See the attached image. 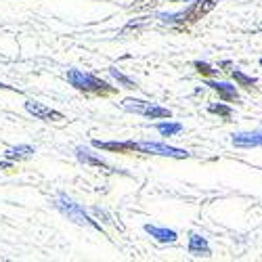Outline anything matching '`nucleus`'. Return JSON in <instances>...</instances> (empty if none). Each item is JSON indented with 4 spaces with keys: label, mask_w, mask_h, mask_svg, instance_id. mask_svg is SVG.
<instances>
[{
    "label": "nucleus",
    "mask_w": 262,
    "mask_h": 262,
    "mask_svg": "<svg viewBox=\"0 0 262 262\" xmlns=\"http://www.w3.org/2000/svg\"><path fill=\"white\" fill-rule=\"evenodd\" d=\"M216 5H218V0H195L189 9H185L181 13H170V15L168 13H160L158 19H162L164 24H181V26L195 24V21H200L204 15L214 11Z\"/></svg>",
    "instance_id": "nucleus-1"
},
{
    "label": "nucleus",
    "mask_w": 262,
    "mask_h": 262,
    "mask_svg": "<svg viewBox=\"0 0 262 262\" xmlns=\"http://www.w3.org/2000/svg\"><path fill=\"white\" fill-rule=\"evenodd\" d=\"M65 78H68V82L74 86V89H78L82 93H93V95H112V93H116V86L103 82L101 78H97L93 74L80 72V70H68Z\"/></svg>",
    "instance_id": "nucleus-2"
},
{
    "label": "nucleus",
    "mask_w": 262,
    "mask_h": 262,
    "mask_svg": "<svg viewBox=\"0 0 262 262\" xmlns=\"http://www.w3.org/2000/svg\"><path fill=\"white\" fill-rule=\"evenodd\" d=\"M55 206H57V210H59L63 216H68L70 221H74L76 225H86V227H93V229H97V231H103L101 225H99L97 221H93V218L84 212V208H82L80 204H76V202L70 200V198H65V195H59L57 202H55Z\"/></svg>",
    "instance_id": "nucleus-3"
},
{
    "label": "nucleus",
    "mask_w": 262,
    "mask_h": 262,
    "mask_svg": "<svg viewBox=\"0 0 262 262\" xmlns=\"http://www.w3.org/2000/svg\"><path fill=\"white\" fill-rule=\"evenodd\" d=\"M122 107L130 114H137V116H145L151 120H158V118H172V112L166 107H160L156 103H149L143 99H124Z\"/></svg>",
    "instance_id": "nucleus-4"
},
{
    "label": "nucleus",
    "mask_w": 262,
    "mask_h": 262,
    "mask_svg": "<svg viewBox=\"0 0 262 262\" xmlns=\"http://www.w3.org/2000/svg\"><path fill=\"white\" fill-rule=\"evenodd\" d=\"M133 151H141V154H151V156H164V158H174V160H187L191 158L189 151L170 147L164 143H135L133 141Z\"/></svg>",
    "instance_id": "nucleus-5"
},
{
    "label": "nucleus",
    "mask_w": 262,
    "mask_h": 262,
    "mask_svg": "<svg viewBox=\"0 0 262 262\" xmlns=\"http://www.w3.org/2000/svg\"><path fill=\"white\" fill-rule=\"evenodd\" d=\"M26 112L30 116H34L36 120H45V122H63L65 120V116L61 112H57V109H51L45 103L34 101V99L26 101Z\"/></svg>",
    "instance_id": "nucleus-6"
},
{
    "label": "nucleus",
    "mask_w": 262,
    "mask_h": 262,
    "mask_svg": "<svg viewBox=\"0 0 262 262\" xmlns=\"http://www.w3.org/2000/svg\"><path fill=\"white\" fill-rule=\"evenodd\" d=\"M76 158H78V162L80 164H86V166H95V168H101L103 172H107V174H112V172H116L112 166H109L107 162H103L101 158H97V156H93L89 149H84V147H78L76 149Z\"/></svg>",
    "instance_id": "nucleus-7"
},
{
    "label": "nucleus",
    "mask_w": 262,
    "mask_h": 262,
    "mask_svg": "<svg viewBox=\"0 0 262 262\" xmlns=\"http://www.w3.org/2000/svg\"><path fill=\"white\" fill-rule=\"evenodd\" d=\"M208 86L214 91V93H218V97H221L223 101H227V103H237L239 101V93H237V89L233 84H227V82H208Z\"/></svg>",
    "instance_id": "nucleus-8"
},
{
    "label": "nucleus",
    "mask_w": 262,
    "mask_h": 262,
    "mask_svg": "<svg viewBox=\"0 0 262 262\" xmlns=\"http://www.w3.org/2000/svg\"><path fill=\"white\" fill-rule=\"evenodd\" d=\"M231 141H233L235 147H244V149L260 147L262 145V130H258V133H239V135H233Z\"/></svg>",
    "instance_id": "nucleus-9"
},
{
    "label": "nucleus",
    "mask_w": 262,
    "mask_h": 262,
    "mask_svg": "<svg viewBox=\"0 0 262 262\" xmlns=\"http://www.w3.org/2000/svg\"><path fill=\"white\" fill-rule=\"evenodd\" d=\"M145 233H149L154 239H158L160 244H174L177 242V231L166 229V227H156V225H145Z\"/></svg>",
    "instance_id": "nucleus-10"
},
{
    "label": "nucleus",
    "mask_w": 262,
    "mask_h": 262,
    "mask_svg": "<svg viewBox=\"0 0 262 262\" xmlns=\"http://www.w3.org/2000/svg\"><path fill=\"white\" fill-rule=\"evenodd\" d=\"M189 254L191 256H210V246L206 242V237L198 235V233H191L189 235Z\"/></svg>",
    "instance_id": "nucleus-11"
},
{
    "label": "nucleus",
    "mask_w": 262,
    "mask_h": 262,
    "mask_svg": "<svg viewBox=\"0 0 262 262\" xmlns=\"http://www.w3.org/2000/svg\"><path fill=\"white\" fill-rule=\"evenodd\" d=\"M34 156V147L32 145H17L5 151V158L9 162H21V160H30Z\"/></svg>",
    "instance_id": "nucleus-12"
},
{
    "label": "nucleus",
    "mask_w": 262,
    "mask_h": 262,
    "mask_svg": "<svg viewBox=\"0 0 262 262\" xmlns=\"http://www.w3.org/2000/svg\"><path fill=\"white\" fill-rule=\"evenodd\" d=\"M93 147L97 149H105V151H120V154H126V151H133V141H93Z\"/></svg>",
    "instance_id": "nucleus-13"
},
{
    "label": "nucleus",
    "mask_w": 262,
    "mask_h": 262,
    "mask_svg": "<svg viewBox=\"0 0 262 262\" xmlns=\"http://www.w3.org/2000/svg\"><path fill=\"white\" fill-rule=\"evenodd\" d=\"M151 21V17H141V19H133V21H128V24L122 28V32H120V36H128V34H137V32H141L147 24Z\"/></svg>",
    "instance_id": "nucleus-14"
},
{
    "label": "nucleus",
    "mask_w": 262,
    "mask_h": 262,
    "mask_svg": "<svg viewBox=\"0 0 262 262\" xmlns=\"http://www.w3.org/2000/svg\"><path fill=\"white\" fill-rule=\"evenodd\" d=\"M231 78L239 84V86H244V89H254V86L258 84V80L256 78H252V76H246L242 70H231Z\"/></svg>",
    "instance_id": "nucleus-15"
},
{
    "label": "nucleus",
    "mask_w": 262,
    "mask_h": 262,
    "mask_svg": "<svg viewBox=\"0 0 262 262\" xmlns=\"http://www.w3.org/2000/svg\"><path fill=\"white\" fill-rule=\"evenodd\" d=\"M156 128H158V133L162 137H174L183 130V126L179 122H162V124H156Z\"/></svg>",
    "instance_id": "nucleus-16"
},
{
    "label": "nucleus",
    "mask_w": 262,
    "mask_h": 262,
    "mask_svg": "<svg viewBox=\"0 0 262 262\" xmlns=\"http://www.w3.org/2000/svg\"><path fill=\"white\" fill-rule=\"evenodd\" d=\"M107 72L112 74V76H114V80H116L118 84H122L124 89H128V91H135V89H139V86H137V82H135V80H130L128 76H124L120 70H116V68H109Z\"/></svg>",
    "instance_id": "nucleus-17"
},
{
    "label": "nucleus",
    "mask_w": 262,
    "mask_h": 262,
    "mask_svg": "<svg viewBox=\"0 0 262 262\" xmlns=\"http://www.w3.org/2000/svg\"><path fill=\"white\" fill-rule=\"evenodd\" d=\"M208 112L214 114V116H221V118H231L233 116V109L229 105H223V103H210Z\"/></svg>",
    "instance_id": "nucleus-18"
},
{
    "label": "nucleus",
    "mask_w": 262,
    "mask_h": 262,
    "mask_svg": "<svg viewBox=\"0 0 262 262\" xmlns=\"http://www.w3.org/2000/svg\"><path fill=\"white\" fill-rule=\"evenodd\" d=\"M158 5V0H135L133 5L128 7V11H135V13H141V11H151Z\"/></svg>",
    "instance_id": "nucleus-19"
},
{
    "label": "nucleus",
    "mask_w": 262,
    "mask_h": 262,
    "mask_svg": "<svg viewBox=\"0 0 262 262\" xmlns=\"http://www.w3.org/2000/svg\"><path fill=\"white\" fill-rule=\"evenodd\" d=\"M195 70H198L202 76H216L218 72H221V70H214L212 68V65H208V63H204V61H195Z\"/></svg>",
    "instance_id": "nucleus-20"
},
{
    "label": "nucleus",
    "mask_w": 262,
    "mask_h": 262,
    "mask_svg": "<svg viewBox=\"0 0 262 262\" xmlns=\"http://www.w3.org/2000/svg\"><path fill=\"white\" fill-rule=\"evenodd\" d=\"M0 89H5V91H17V89H13V86H7V84H0ZM19 93V91H17Z\"/></svg>",
    "instance_id": "nucleus-21"
},
{
    "label": "nucleus",
    "mask_w": 262,
    "mask_h": 262,
    "mask_svg": "<svg viewBox=\"0 0 262 262\" xmlns=\"http://www.w3.org/2000/svg\"><path fill=\"white\" fill-rule=\"evenodd\" d=\"M170 3H189V0H170Z\"/></svg>",
    "instance_id": "nucleus-22"
},
{
    "label": "nucleus",
    "mask_w": 262,
    "mask_h": 262,
    "mask_svg": "<svg viewBox=\"0 0 262 262\" xmlns=\"http://www.w3.org/2000/svg\"><path fill=\"white\" fill-rule=\"evenodd\" d=\"M260 68H262V59H260Z\"/></svg>",
    "instance_id": "nucleus-23"
}]
</instances>
